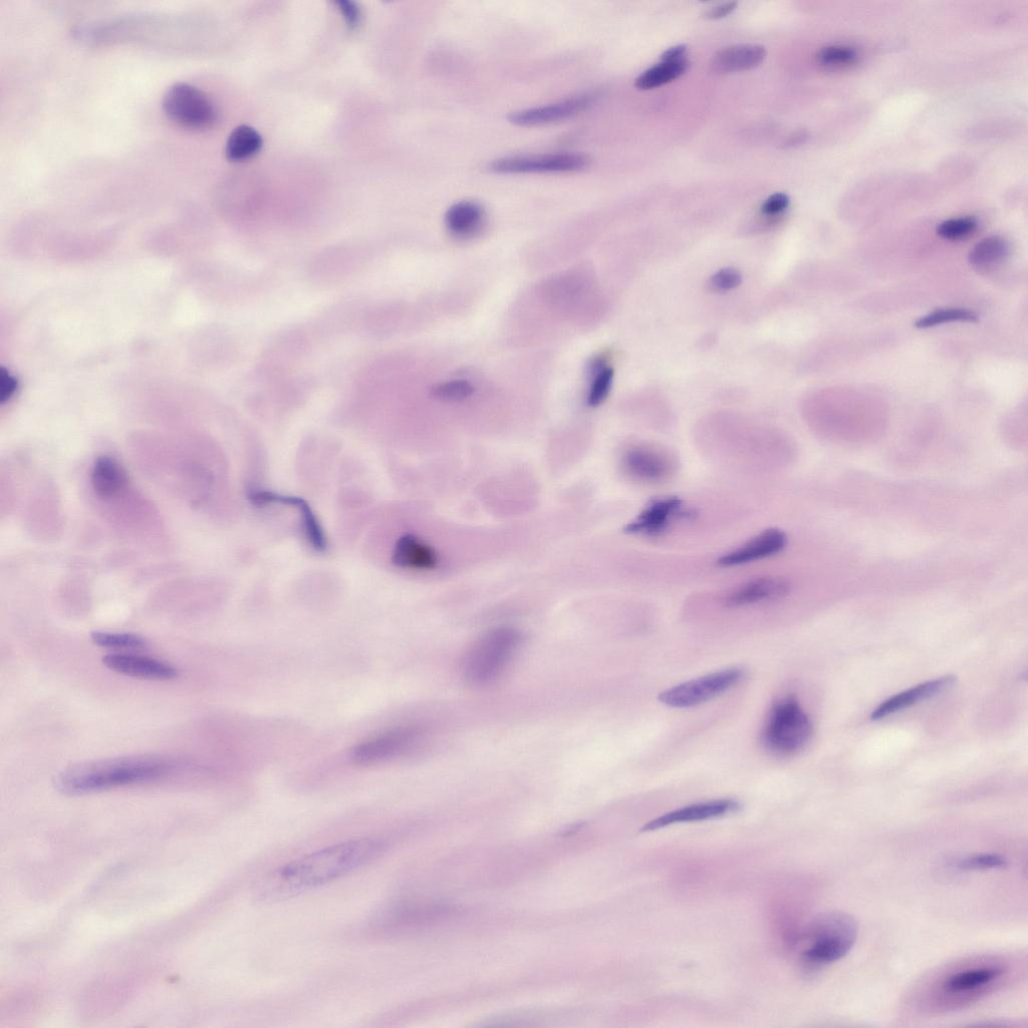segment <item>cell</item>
Masks as SVG:
<instances>
[{
  "label": "cell",
  "mask_w": 1028,
  "mask_h": 1028,
  "mask_svg": "<svg viewBox=\"0 0 1028 1028\" xmlns=\"http://www.w3.org/2000/svg\"><path fill=\"white\" fill-rule=\"evenodd\" d=\"M484 209L476 202L462 201L451 206L446 215L447 229L456 237H473L482 229Z\"/></svg>",
  "instance_id": "cell-22"
},
{
  "label": "cell",
  "mask_w": 1028,
  "mask_h": 1028,
  "mask_svg": "<svg viewBox=\"0 0 1028 1028\" xmlns=\"http://www.w3.org/2000/svg\"><path fill=\"white\" fill-rule=\"evenodd\" d=\"M624 466L629 474L645 481H659L671 468L667 458L646 448L630 450L624 458Z\"/></svg>",
  "instance_id": "cell-21"
},
{
  "label": "cell",
  "mask_w": 1028,
  "mask_h": 1028,
  "mask_svg": "<svg viewBox=\"0 0 1028 1028\" xmlns=\"http://www.w3.org/2000/svg\"><path fill=\"white\" fill-rule=\"evenodd\" d=\"M766 51L759 45H736L719 51L711 60V70L717 74L744 72L758 67Z\"/></svg>",
  "instance_id": "cell-19"
},
{
  "label": "cell",
  "mask_w": 1028,
  "mask_h": 1028,
  "mask_svg": "<svg viewBox=\"0 0 1028 1028\" xmlns=\"http://www.w3.org/2000/svg\"><path fill=\"white\" fill-rule=\"evenodd\" d=\"M736 7V3L722 4L708 10L705 14V17L709 20L723 19L732 14L735 11Z\"/></svg>",
  "instance_id": "cell-38"
},
{
  "label": "cell",
  "mask_w": 1028,
  "mask_h": 1028,
  "mask_svg": "<svg viewBox=\"0 0 1028 1028\" xmlns=\"http://www.w3.org/2000/svg\"><path fill=\"white\" fill-rule=\"evenodd\" d=\"M597 99L596 94H584L556 104L514 112L508 120L514 125L524 127L565 121L588 111Z\"/></svg>",
  "instance_id": "cell-11"
},
{
  "label": "cell",
  "mask_w": 1028,
  "mask_h": 1028,
  "mask_svg": "<svg viewBox=\"0 0 1028 1028\" xmlns=\"http://www.w3.org/2000/svg\"><path fill=\"white\" fill-rule=\"evenodd\" d=\"M742 282L741 274L735 269H723L713 275L709 287L714 292H728L739 287Z\"/></svg>",
  "instance_id": "cell-34"
},
{
  "label": "cell",
  "mask_w": 1028,
  "mask_h": 1028,
  "mask_svg": "<svg viewBox=\"0 0 1028 1028\" xmlns=\"http://www.w3.org/2000/svg\"><path fill=\"white\" fill-rule=\"evenodd\" d=\"M392 561L401 569L430 571L437 567L438 557L430 546L417 537L405 535L397 541Z\"/></svg>",
  "instance_id": "cell-20"
},
{
  "label": "cell",
  "mask_w": 1028,
  "mask_h": 1028,
  "mask_svg": "<svg viewBox=\"0 0 1028 1028\" xmlns=\"http://www.w3.org/2000/svg\"><path fill=\"white\" fill-rule=\"evenodd\" d=\"M523 642L522 632L511 627H498L485 633L466 656L463 672L468 683L486 686L497 680Z\"/></svg>",
  "instance_id": "cell-6"
},
{
  "label": "cell",
  "mask_w": 1028,
  "mask_h": 1028,
  "mask_svg": "<svg viewBox=\"0 0 1028 1028\" xmlns=\"http://www.w3.org/2000/svg\"><path fill=\"white\" fill-rule=\"evenodd\" d=\"M790 590V584L782 578H757L731 590L723 603L727 608L737 609L775 602L788 596Z\"/></svg>",
  "instance_id": "cell-13"
},
{
  "label": "cell",
  "mask_w": 1028,
  "mask_h": 1028,
  "mask_svg": "<svg viewBox=\"0 0 1028 1028\" xmlns=\"http://www.w3.org/2000/svg\"><path fill=\"white\" fill-rule=\"evenodd\" d=\"M955 682L954 676L947 675L914 686L884 701L873 711L871 717L873 720L886 718L944 692Z\"/></svg>",
  "instance_id": "cell-17"
},
{
  "label": "cell",
  "mask_w": 1028,
  "mask_h": 1028,
  "mask_svg": "<svg viewBox=\"0 0 1028 1028\" xmlns=\"http://www.w3.org/2000/svg\"><path fill=\"white\" fill-rule=\"evenodd\" d=\"M183 766L163 755H134L79 763L57 776L56 788L66 796H84L159 781Z\"/></svg>",
  "instance_id": "cell-3"
},
{
  "label": "cell",
  "mask_w": 1028,
  "mask_h": 1028,
  "mask_svg": "<svg viewBox=\"0 0 1028 1028\" xmlns=\"http://www.w3.org/2000/svg\"><path fill=\"white\" fill-rule=\"evenodd\" d=\"M385 852L386 844L373 838L336 844L269 872L255 883L252 896L262 904L291 900L357 872Z\"/></svg>",
  "instance_id": "cell-1"
},
{
  "label": "cell",
  "mask_w": 1028,
  "mask_h": 1028,
  "mask_svg": "<svg viewBox=\"0 0 1028 1028\" xmlns=\"http://www.w3.org/2000/svg\"><path fill=\"white\" fill-rule=\"evenodd\" d=\"M682 504V500L677 497L657 499L626 527L625 532L630 535L656 536L669 526L672 519L679 516Z\"/></svg>",
  "instance_id": "cell-18"
},
{
  "label": "cell",
  "mask_w": 1028,
  "mask_h": 1028,
  "mask_svg": "<svg viewBox=\"0 0 1028 1028\" xmlns=\"http://www.w3.org/2000/svg\"><path fill=\"white\" fill-rule=\"evenodd\" d=\"M593 380L588 394V404L592 407L599 406L608 397L614 379V371L602 360L592 365Z\"/></svg>",
  "instance_id": "cell-29"
},
{
  "label": "cell",
  "mask_w": 1028,
  "mask_h": 1028,
  "mask_svg": "<svg viewBox=\"0 0 1028 1028\" xmlns=\"http://www.w3.org/2000/svg\"><path fill=\"white\" fill-rule=\"evenodd\" d=\"M788 545L787 535L778 529L767 530L718 561L720 567L748 565L782 553Z\"/></svg>",
  "instance_id": "cell-14"
},
{
  "label": "cell",
  "mask_w": 1028,
  "mask_h": 1028,
  "mask_svg": "<svg viewBox=\"0 0 1028 1028\" xmlns=\"http://www.w3.org/2000/svg\"><path fill=\"white\" fill-rule=\"evenodd\" d=\"M263 146L264 139L259 132L250 126L241 125L227 139L226 158L231 162H241L259 153Z\"/></svg>",
  "instance_id": "cell-25"
},
{
  "label": "cell",
  "mask_w": 1028,
  "mask_h": 1028,
  "mask_svg": "<svg viewBox=\"0 0 1028 1028\" xmlns=\"http://www.w3.org/2000/svg\"><path fill=\"white\" fill-rule=\"evenodd\" d=\"M590 159L578 153H560L531 156H512L497 159L488 169L498 174L562 173L587 168Z\"/></svg>",
  "instance_id": "cell-9"
},
{
  "label": "cell",
  "mask_w": 1028,
  "mask_h": 1028,
  "mask_svg": "<svg viewBox=\"0 0 1028 1028\" xmlns=\"http://www.w3.org/2000/svg\"><path fill=\"white\" fill-rule=\"evenodd\" d=\"M743 678V669L727 668L671 687L660 693L659 701L671 708H692L728 692Z\"/></svg>",
  "instance_id": "cell-8"
},
{
  "label": "cell",
  "mask_w": 1028,
  "mask_h": 1028,
  "mask_svg": "<svg viewBox=\"0 0 1028 1028\" xmlns=\"http://www.w3.org/2000/svg\"><path fill=\"white\" fill-rule=\"evenodd\" d=\"M126 484V472L116 459L106 455L96 459L92 470V485L98 496L112 498Z\"/></svg>",
  "instance_id": "cell-23"
},
{
  "label": "cell",
  "mask_w": 1028,
  "mask_h": 1028,
  "mask_svg": "<svg viewBox=\"0 0 1028 1028\" xmlns=\"http://www.w3.org/2000/svg\"><path fill=\"white\" fill-rule=\"evenodd\" d=\"M1018 966L1003 955L967 958L920 980L908 996L917 1013L941 1015L971 1007L1008 987Z\"/></svg>",
  "instance_id": "cell-2"
},
{
  "label": "cell",
  "mask_w": 1028,
  "mask_h": 1028,
  "mask_svg": "<svg viewBox=\"0 0 1028 1028\" xmlns=\"http://www.w3.org/2000/svg\"><path fill=\"white\" fill-rule=\"evenodd\" d=\"M978 227L977 220L972 216L951 218L937 227V234L946 240H963L972 235Z\"/></svg>",
  "instance_id": "cell-31"
},
{
  "label": "cell",
  "mask_w": 1028,
  "mask_h": 1028,
  "mask_svg": "<svg viewBox=\"0 0 1028 1028\" xmlns=\"http://www.w3.org/2000/svg\"><path fill=\"white\" fill-rule=\"evenodd\" d=\"M790 205V198L785 193H776L767 198L761 206V211L767 216H774L783 213Z\"/></svg>",
  "instance_id": "cell-36"
},
{
  "label": "cell",
  "mask_w": 1028,
  "mask_h": 1028,
  "mask_svg": "<svg viewBox=\"0 0 1028 1028\" xmlns=\"http://www.w3.org/2000/svg\"><path fill=\"white\" fill-rule=\"evenodd\" d=\"M162 108L169 120L190 130L210 129L218 120L216 106L207 94L187 83L169 87L163 96Z\"/></svg>",
  "instance_id": "cell-7"
},
{
  "label": "cell",
  "mask_w": 1028,
  "mask_h": 1028,
  "mask_svg": "<svg viewBox=\"0 0 1028 1028\" xmlns=\"http://www.w3.org/2000/svg\"><path fill=\"white\" fill-rule=\"evenodd\" d=\"M858 59L857 51L849 46L833 45L822 48L817 60L824 66L838 67L853 64Z\"/></svg>",
  "instance_id": "cell-32"
},
{
  "label": "cell",
  "mask_w": 1028,
  "mask_h": 1028,
  "mask_svg": "<svg viewBox=\"0 0 1028 1028\" xmlns=\"http://www.w3.org/2000/svg\"><path fill=\"white\" fill-rule=\"evenodd\" d=\"M17 388L16 379L10 373L3 371L2 377H0V398H2V402H8L16 393Z\"/></svg>",
  "instance_id": "cell-37"
},
{
  "label": "cell",
  "mask_w": 1028,
  "mask_h": 1028,
  "mask_svg": "<svg viewBox=\"0 0 1028 1028\" xmlns=\"http://www.w3.org/2000/svg\"><path fill=\"white\" fill-rule=\"evenodd\" d=\"M813 722L794 696L778 700L770 708L761 731V744L778 757L802 752L812 740Z\"/></svg>",
  "instance_id": "cell-5"
},
{
  "label": "cell",
  "mask_w": 1028,
  "mask_h": 1028,
  "mask_svg": "<svg viewBox=\"0 0 1028 1028\" xmlns=\"http://www.w3.org/2000/svg\"><path fill=\"white\" fill-rule=\"evenodd\" d=\"M474 393L472 384L465 380H454L438 384L432 389V395L442 401L457 402L465 400Z\"/></svg>",
  "instance_id": "cell-33"
},
{
  "label": "cell",
  "mask_w": 1028,
  "mask_h": 1028,
  "mask_svg": "<svg viewBox=\"0 0 1028 1028\" xmlns=\"http://www.w3.org/2000/svg\"><path fill=\"white\" fill-rule=\"evenodd\" d=\"M740 804L731 799L715 800L705 803L687 806L657 819L652 820L642 828V832L657 831L669 826L684 823L701 822L721 818L737 812Z\"/></svg>",
  "instance_id": "cell-15"
},
{
  "label": "cell",
  "mask_w": 1028,
  "mask_h": 1028,
  "mask_svg": "<svg viewBox=\"0 0 1028 1028\" xmlns=\"http://www.w3.org/2000/svg\"><path fill=\"white\" fill-rule=\"evenodd\" d=\"M686 53L687 48L685 46H676L670 48L662 55V62H676L684 60Z\"/></svg>",
  "instance_id": "cell-39"
},
{
  "label": "cell",
  "mask_w": 1028,
  "mask_h": 1028,
  "mask_svg": "<svg viewBox=\"0 0 1028 1028\" xmlns=\"http://www.w3.org/2000/svg\"><path fill=\"white\" fill-rule=\"evenodd\" d=\"M91 639L96 646L115 650H143L149 645L144 637L130 633L96 631Z\"/></svg>",
  "instance_id": "cell-28"
},
{
  "label": "cell",
  "mask_w": 1028,
  "mask_h": 1028,
  "mask_svg": "<svg viewBox=\"0 0 1028 1028\" xmlns=\"http://www.w3.org/2000/svg\"><path fill=\"white\" fill-rule=\"evenodd\" d=\"M422 733L417 726L392 729L357 745L352 757L359 764H374L391 759L408 750Z\"/></svg>",
  "instance_id": "cell-10"
},
{
  "label": "cell",
  "mask_w": 1028,
  "mask_h": 1028,
  "mask_svg": "<svg viewBox=\"0 0 1028 1028\" xmlns=\"http://www.w3.org/2000/svg\"><path fill=\"white\" fill-rule=\"evenodd\" d=\"M858 923L845 912H830L816 918L804 936L802 964L818 970L845 958L855 946Z\"/></svg>",
  "instance_id": "cell-4"
},
{
  "label": "cell",
  "mask_w": 1028,
  "mask_h": 1028,
  "mask_svg": "<svg viewBox=\"0 0 1028 1028\" xmlns=\"http://www.w3.org/2000/svg\"><path fill=\"white\" fill-rule=\"evenodd\" d=\"M686 59L676 62H662L647 70L636 79L635 85L640 90H652L669 84L680 78L688 69Z\"/></svg>",
  "instance_id": "cell-26"
},
{
  "label": "cell",
  "mask_w": 1028,
  "mask_h": 1028,
  "mask_svg": "<svg viewBox=\"0 0 1028 1028\" xmlns=\"http://www.w3.org/2000/svg\"><path fill=\"white\" fill-rule=\"evenodd\" d=\"M336 6L350 30H356L361 25L363 14L357 3L352 0H340Z\"/></svg>",
  "instance_id": "cell-35"
},
{
  "label": "cell",
  "mask_w": 1028,
  "mask_h": 1028,
  "mask_svg": "<svg viewBox=\"0 0 1028 1028\" xmlns=\"http://www.w3.org/2000/svg\"><path fill=\"white\" fill-rule=\"evenodd\" d=\"M103 664L110 670L134 678L147 680H171L178 677V670L171 664L144 656L132 654H108Z\"/></svg>",
  "instance_id": "cell-16"
},
{
  "label": "cell",
  "mask_w": 1028,
  "mask_h": 1028,
  "mask_svg": "<svg viewBox=\"0 0 1028 1028\" xmlns=\"http://www.w3.org/2000/svg\"><path fill=\"white\" fill-rule=\"evenodd\" d=\"M1008 860L995 853L973 854L951 860L948 867L957 873L1001 870L1008 867Z\"/></svg>",
  "instance_id": "cell-27"
},
{
  "label": "cell",
  "mask_w": 1028,
  "mask_h": 1028,
  "mask_svg": "<svg viewBox=\"0 0 1028 1028\" xmlns=\"http://www.w3.org/2000/svg\"><path fill=\"white\" fill-rule=\"evenodd\" d=\"M248 499L252 504L261 507L278 504L297 508L302 518L306 537L312 547L320 553L327 550L328 545L324 531L314 510L304 498L267 490H251L248 493Z\"/></svg>",
  "instance_id": "cell-12"
},
{
  "label": "cell",
  "mask_w": 1028,
  "mask_h": 1028,
  "mask_svg": "<svg viewBox=\"0 0 1028 1028\" xmlns=\"http://www.w3.org/2000/svg\"><path fill=\"white\" fill-rule=\"evenodd\" d=\"M1010 254V245L1000 236L986 237L969 253L971 267L979 273H989L1001 266Z\"/></svg>",
  "instance_id": "cell-24"
},
{
  "label": "cell",
  "mask_w": 1028,
  "mask_h": 1028,
  "mask_svg": "<svg viewBox=\"0 0 1028 1028\" xmlns=\"http://www.w3.org/2000/svg\"><path fill=\"white\" fill-rule=\"evenodd\" d=\"M977 319V315L969 310L956 308L941 309L922 317L916 322L915 327L918 329H929L955 322L974 323Z\"/></svg>",
  "instance_id": "cell-30"
}]
</instances>
